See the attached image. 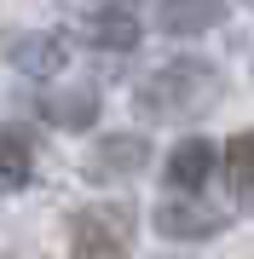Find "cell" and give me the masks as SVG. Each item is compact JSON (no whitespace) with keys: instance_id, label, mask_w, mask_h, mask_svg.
I'll use <instances>...</instances> for the list:
<instances>
[{"instance_id":"1","label":"cell","mask_w":254,"mask_h":259,"mask_svg":"<svg viewBox=\"0 0 254 259\" xmlns=\"http://www.w3.org/2000/svg\"><path fill=\"white\" fill-rule=\"evenodd\" d=\"M133 98L144 121H197L220 104V69L202 58H173L156 75H144Z\"/></svg>"},{"instance_id":"2","label":"cell","mask_w":254,"mask_h":259,"mask_svg":"<svg viewBox=\"0 0 254 259\" xmlns=\"http://www.w3.org/2000/svg\"><path fill=\"white\" fill-rule=\"evenodd\" d=\"M226 225H231V213L197 202V190H179V196H168V202L156 207V231L173 236V242H208V236L226 231Z\"/></svg>"},{"instance_id":"3","label":"cell","mask_w":254,"mask_h":259,"mask_svg":"<svg viewBox=\"0 0 254 259\" xmlns=\"http://www.w3.org/2000/svg\"><path fill=\"white\" fill-rule=\"evenodd\" d=\"M69 253L76 259H127V213H76L69 225Z\"/></svg>"},{"instance_id":"4","label":"cell","mask_w":254,"mask_h":259,"mask_svg":"<svg viewBox=\"0 0 254 259\" xmlns=\"http://www.w3.org/2000/svg\"><path fill=\"white\" fill-rule=\"evenodd\" d=\"M144 161H151V139H139V133H104V144H93V156H87V173L93 179H127Z\"/></svg>"},{"instance_id":"5","label":"cell","mask_w":254,"mask_h":259,"mask_svg":"<svg viewBox=\"0 0 254 259\" xmlns=\"http://www.w3.org/2000/svg\"><path fill=\"white\" fill-rule=\"evenodd\" d=\"M214 167H220V144L214 139H185V144H173L168 150V185L173 190H197L202 196V185L214 179Z\"/></svg>"},{"instance_id":"6","label":"cell","mask_w":254,"mask_h":259,"mask_svg":"<svg viewBox=\"0 0 254 259\" xmlns=\"http://www.w3.org/2000/svg\"><path fill=\"white\" fill-rule=\"evenodd\" d=\"M69 64V40L64 35H18L12 40V69H23L29 81H52Z\"/></svg>"},{"instance_id":"7","label":"cell","mask_w":254,"mask_h":259,"mask_svg":"<svg viewBox=\"0 0 254 259\" xmlns=\"http://www.w3.org/2000/svg\"><path fill=\"white\" fill-rule=\"evenodd\" d=\"M226 18V0H162L156 6V29L168 35H208Z\"/></svg>"},{"instance_id":"8","label":"cell","mask_w":254,"mask_h":259,"mask_svg":"<svg viewBox=\"0 0 254 259\" xmlns=\"http://www.w3.org/2000/svg\"><path fill=\"white\" fill-rule=\"evenodd\" d=\"M139 18H133L127 6H104V12H93V18H87V40H93V47H104V52H133L139 47Z\"/></svg>"},{"instance_id":"9","label":"cell","mask_w":254,"mask_h":259,"mask_svg":"<svg viewBox=\"0 0 254 259\" xmlns=\"http://www.w3.org/2000/svg\"><path fill=\"white\" fill-rule=\"evenodd\" d=\"M41 115H47L52 127L81 133V127H93V121H98V98H93V87H76V93H52V98H41Z\"/></svg>"},{"instance_id":"10","label":"cell","mask_w":254,"mask_h":259,"mask_svg":"<svg viewBox=\"0 0 254 259\" xmlns=\"http://www.w3.org/2000/svg\"><path fill=\"white\" fill-rule=\"evenodd\" d=\"M35 173V139L23 127H0V185H29Z\"/></svg>"},{"instance_id":"11","label":"cell","mask_w":254,"mask_h":259,"mask_svg":"<svg viewBox=\"0 0 254 259\" xmlns=\"http://www.w3.org/2000/svg\"><path fill=\"white\" fill-rule=\"evenodd\" d=\"M220 156H226L231 190H237V196H254V133H237V139L220 150Z\"/></svg>"}]
</instances>
